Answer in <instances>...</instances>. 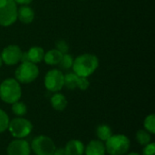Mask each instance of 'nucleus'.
Listing matches in <instances>:
<instances>
[{
	"instance_id": "f257e3e1",
	"label": "nucleus",
	"mask_w": 155,
	"mask_h": 155,
	"mask_svg": "<svg viewBox=\"0 0 155 155\" xmlns=\"http://www.w3.org/2000/svg\"><path fill=\"white\" fill-rule=\"evenodd\" d=\"M99 60L97 56L91 54H84L74 59L73 71L75 74L82 77L92 75L98 68Z\"/></svg>"
},
{
	"instance_id": "f03ea898",
	"label": "nucleus",
	"mask_w": 155,
	"mask_h": 155,
	"mask_svg": "<svg viewBox=\"0 0 155 155\" xmlns=\"http://www.w3.org/2000/svg\"><path fill=\"white\" fill-rule=\"evenodd\" d=\"M22 96V89L20 83L15 78H7L0 84V99L5 103L12 104L20 100Z\"/></svg>"
},
{
	"instance_id": "7ed1b4c3",
	"label": "nucleus",
	"mask_w": 155,
	"mask_h": 155,
	"mask_svg": "<svg viewBox=\"0 0 155 155\" xmlns=\"http://www.w3.org/2000/svg\"><path fill=\"white\" fill-rule=\"evenodd\" d=\"M106 153L110 155H125L131 146L130 139L124 134H113L105 143Z\"/></svg>"
},
{
	"instance_id": "20e7f679",
	"label": "nucleus",
	"mask_w": 155,
	"mask_h": 155,
	"mask_svg": "<svg viewBox=\"0 0 155 155\" xmlns=\"http://www.w3.org/2000/svg\"><path fill=\"white\" fill-rule=\"evenodd\" d=\"M39 75V69L35 64L31 62H22L15 72V80L21 84H30Z\"/></svg>"
},
{
	"instance_id": "39448f33",
	"label": "nucleus",
	"mask_w": 155,
	"mask_h": 155,
	"mask_svg": "<svg viewBox=\"0 0 155 155\" xmlns=\"http://www.w3.org/2000/svg\"><path fill=\"white\" fill-rule=\"evenodd\" d=\"M7 130L15 139H24L33 131L32 123L23 117H16L9 122Z\"/></svg>"
},
{
	"instance_id": "423d86ee",
	"label": "nucleus",
	"mask_w": 155,
	"mask_h": 155,
	"mask_svg": "<svg viewBox=\"0 0 155 155\" xmlns=\"http://www.w3.org/2000/svg\"><path fill=\"white\" fill-rule=\"evenodd\" d=\"M17 19V6L14 0H0V25L9 26Z\"/></svg>"
},
{
	"instance_id": "0eeeda50",
	"label": "nucleus",
	"mask_w": 155,
	"mask_h": 155,
	"mask_svg": "<svg viewBox=\"0 0 155 155\" xmlns=\"http://www.w3.org/2000/svg\"><path fill=\"white\" fill-rule=\"evenodd\" d=\"M31 151L35 155H53L56 146L54 141L46 135H38L35 137L30 144Z\"/></svg>"
},
{
	"instance_id": "6e6552de",
	"label": "nucleus",
	"mask_w": 155,
	"mask_h": 155,
	"mask_svg": "<svg viewBox=\"0 0 155 155\" xmlns=\"http://www.w3.org/2000/svg\"><path fill=\"white\" fill-rule=\"evenodd\" d=\"M64 74L58 69L48 71L44 79L45 87L52 93H58L61 91L64 87Z\"/></svg>"
},
{
	"instance_id": "1a4fd4ad",
	"label": "nucleus",
	"mask_w": 155,
	"mask_h": 155,
	"mask_svg": "<svg viewBox=\"0 0 155 155\" xmlns=\"http://www.w3.org/2000/svg\"><path fill=\"white\" fill-rule=\"evenodd\" d=\"M22 54L23 52L18 45H9L3 49L1 58L3 63H5L6 65H15L21 62Z\"/></svg>"
},
{
	"instance_id": "9d476101",
	"label": "nucleus",
	"mask_w": 155,
	"mask_h": 155,
	"mask_svg": "<svg viewBox=\"0 0 155 155\" xmlns=\"http://www.w3.org/2000/svg\"><path fill=\"white\" fill-rule=\"evenodd\" d=\"M90 85V82L87 77H82L73 73H68L64 75V86H65L69 90H74L78 88L82 91H85L88 89Z\"/></svg>"
},
{
	"instance_id": "9b49d317",
	"label": "nucleus",
	"mask_w": 155,
	"mask_h": 155,
	"mask_svg": "<svg viewBox=\"0 0 155 155\" xmlns=\"http://www.w3.org/2000/svg\"><path fill=\"white\" fill-rule=\"evenodd\" d=\"M7 155H30L31 146L24 139H15L9 143L6 148Z\"/></svg>"
},
{
	"instance_id": "f8f14e48",
	"label": "nucleus",
	"mask_w": 155,
	"mask_h": 155,
	"mask_svg": "<svg viewBox=\"0 0 155 155\" xmlns=\"http://www.w3.org/2000/svg\"><path fill=\"white\" fill-rule=\"evenodd\" d=\"M45 51L40 46H33L27 52L22 54L21 62H31L33 64L40 63L44 59Z\"/></svg>"
},
{
	"instance_id": "ddd939ff",
	"label": "nucleus",
	"mask_w": 155,
	"mask_h": 155,
	"mask_svg": "<svg viewBox=\"0 0 155 155\" xmlns=\"http://www.w3.org/2000/svg\"><path fill=\"white\" fill-rule=\"evenodd\" d=\"M84 153L85 155H105L104 143L100 140H92L84 148Z\"/></svg>"
},
{
	"instance_id": "4468645a",
	"label": "nucleus",
	"mask_w": 155,
	"mask_h": 155,
	"mask_svg": "<svg viewBox=\"0 0 155 155\" xmlns=\"http://www.w3.org/2000/svg\"><path fill=\"white\" fill-rule=\"evenodd\" d=\"M84 148L85 146L83 142L77 139L70 140L64 147L69 155H83L84 153Z\"/></svg>"
},
{
	"instance_id": "2eb2a0df",
	"label": "nucleus",
	"mask_w": 155,
	"mask_h": 155,
	"mask_svg": "<svg viewBox=\"0 0 155 155\" xmlns=\"http://www.w3.org/2000/svg\"><path fill=\"white\" fill-rule=\"evenodd\" d=\"M17 18L23 24H30L35 18V12L28 5H22L17 9Z\"/></svg>"
},
{
	"instance_id": "dca6fc26",
	"label": "nucleus",
	"mask_w": 155,
	"mask_h": 155,
	"mask_svg": "<svg viewBox=\"0 0 155 155\" xmlns=\"http://www.w3.org/2000/svg\"><path fill=\"white\" fill-rule=\"evenodd\" d=\"M50 103L52 107L55 111H59V112L64 111L68 104L66 97L60 93H54V94L51 97Z\"/></svg>"
},
{
	"instance_id": "f3484780",
	"label": "nucleus",
	"mask_w": 155,
	"mask_h": 155,
	"mask_svg": "<svg viewBox=\"0 0 155 155\" xmlns=\"http://www.w3.org/2000/svg\"><path fill=\"white\" fill-rule=\"evenodd\" d=\"M62 57H63V54L61 52H59L56 49H51L48 52L45 53L43 60L45 62V64L49 65H57L59 64Z\"/></svg>"
},
{
	"instance_id": "a211bd4d",
	"label": "nucleus",
	"mask_w": 155,
	"mask_h": 155,
	"mask_svg": "<svg viewBox=\"0 0 155 155\" xmlns=\"http://www.w3.org/2000/svg\"><path fill=\"white\" fill-rule=\"evenodd\" d=\"M113 135V131L111 127L107 124H100L96 128V136L98 140L102 142H106Z\"/></svg>"
},
{
	"instance_id": "6ab92c4d",
	"label": "nucleus",
	"mask_w": 155,
	"mask_h": 155,
	"mask_svg": "<svg viewBox=\"0 0 155 155\" xmlns=\"http://www.w3.org/2000/svg\"><path fill=\"white\" fill-rule=\"evenodd\" d=\"M135 138L137 143L143 146H145L148 143H152V134L148 133L146 130H139L136 133Z\"/></svg>"
},
{
	"instance_id": "aec40b11",
	"label": "nucleus",
	"mask_w": 155,
	"mask_h": 155,
	"mask_svg": "<svg viewBox=\"0 0 155 155\" xmlns=\"http://www.w3.org/2000/svg\"><path fill=\"white\" fill-rule=\"evenodd\" d=\"M12 112L17 117H23L27 113V107H26L25 104H24L20 101H17V102L12 104Z\"/></svg>"
},
{
	"instance_id": "412c9836",
	"label": "nucleus",
	"mask_w": 155,
	"mask_h": 155,
	"mask_svg": "<svg viewBox=\"0 0 155 155\" xmlns=\"http://www.w3.org/2000/svg\"><path fill=\"white\" fill-rule=\"evenodd\" d=\"M143 126H144V130H146L148 133H150L151 134H155V115L153 114H151L149 115H147L144 119L143 122Z\"/></svg>"
},
{
	"instance_id": "4be33fe9",
	"label": "nucleus",
	"mask_w": 155,
	"mask_h": 155,
	"mask_svg": "<svg viewBox=\"0 0 155 155\" xmlns=\"http://www.w3.org/2000/svg\"><path fill=\"white\" fill-rule=\"evenodd\" d=\"M73 64H74L73 56L71 54H63V57H62V59H61L58 65L64 70H68L73 66Z\"/></svg>"
},
{
	"instance_id": "5701e85b",
	"label": "nucleus",
	"mask_w": 155,
	"mask_h": 155,
	"mask_svg": "<svg viewBox=\"0 0 155 155\" xmlns=\"http://www.w3.org/2000/svg\"><path fill=\"white\" fill-rule=\"evenodd\" d=\"M9 122L10 120H9L7 114L4 110L0 109V134L7 130Z\"/></svg>"
},
{
	"instance_id": "b1692460",
	"label": "nucleus",
	"mask_w": 155,
	"mask_h": 155,
	"mask_svg": "<svg viewBox=\"0 0 155 155\" xmlns=\"http://www.w3.org/2000/svg\"><path fill=\"white\" fill-rule=\"evenodd\" d=\"M55 46H56V50H58L59 52H61L63 54H67L68 50H69V45L68 44L64 41V40H58L55 43Z\"/></svg>"
},
{
	"instance_id": "393cba45",
	"label": "nucleus",
	"mask_w": 155,
	"mask_h": 155,
	"mask_svg": "<svg viewBox=\"0 0 155 155\" xmlns=\"http://www.w3.org/2000/svg\"><path fill=\"white\" fill-rule=\"evenodd\" d=\"M143 155H155L154 143H150L144 146L143 150Z\"/></svg>"
},
{
	"instance_id": "a878e982",
	"label": "nucleus",
	"mask_w": 155,
	"mask_h": 155,
	"mask_svg": "<svg viewBox=\"0 0 155 155\" xmlns=\"http://www.w3.org/2000/svg\"><path fill=\"white\" fill-rule=\"evenodd\" d=\"M53 155H69V154H68V153L66 152V150H65V149H64V148H56Z\"/></svg>"
},
{
	"instance_id": "bb28decb",
	"label": "nucleus",
	"mask_w": 155,
	"mask_h": 155,
	"mask_svg": "<svg viewBox=\"0 0 155 155\" xmlns=\"http://www.w3.org/2000/svg\"><path fill=\"white\" fill-rule=\"evenodd\" d=\"M14 1L15 2V4H19V5H27L33 0H14Z\"/></svg>"
},
{
	"instance_id": "cd10ccee",
	"label": "nucleus",
	"mask_w": 155,
	"mask_h": 155,
	"mask_svg": "<svg viewBox=\"0 0 155 155\" xmlns=\"http://www.w3.org/2000/svg\"><path fill=\"white\" fill-rule=\"evenodd\" d=\"M125 155H140L138 153H128V154H125Z\"/></svg>"
},
{
	"instance_id": "c85d7f7f",
	"label": "nucleus",
	"mask_w": 155,
	"mask_h": 155,
	"mask_svg": "<svg viewBox=\"0 0 155 155\" xmlns=\"http://www.w3.org/2000/svg\"><path fill=\"white\" fill-rule=\"evenodd\" d=\"M2 64H3V61H2V58H1V56H0V67L2 66Z\"/></svg>"
}]
</instances>
